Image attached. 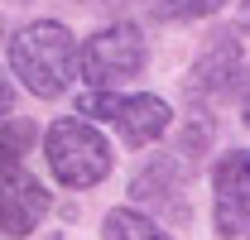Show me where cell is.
Wrapping results in <instances>:
<instances>
[{"label": "cell", "instance_id": "obj_1", "mask_svg": "<svg viewBox=\"0 0 250 240\" xmlns=\"http://www.w3.org/2000/svg\"><path fill=\"white\" fill-rule=\"evenodd\" d=\"M10 67L34 96H62L72 72H77V48L72 34L58 20H39L10 39Z\"/></svg>", "mask_w": 250, "mask_h": 240}, {"label": "cell", "instance_id": "obj_2", "mask_svg": "<svg viewBox=\"0 0 250 240\" xmlns=\"http://www.w3.org/2000/svg\"><path fill=\"white\" fill-rule=\"evenodd\" d=\"M48 168L62 187H92L111 173V144L87 120H58L48 130Z\"/></svg>", "mask_w": 250, "mask_h": 240}, {"label": "cell", "instance_id": "obj_3", "mask_svg": "<svg viewBox=\"0 0 250 240\" xmlns=\"http://www.w3.org/2000/svg\"><path fill=\"white\" fill-rule=\"evenodd\" d=\"M145 67V39L135 24H111L87 39L82 48V77L92 87H116L125 77H135Z\"/></svg>", "mask_w": 250, "mask_h": 240}, {"label": "cell", "instance_id": "obj_4", "mask_svg": "<svg viewBox=\"0 0 250 240\" xmlns=\"http://www.w3.org/2000/svg\"><path fill=\"white\" fill-rule=\"evenodd\" d=\"M87 116H106L125 135V144H154L168 130V106L159 96H106V91H87L77 101Z\"/></svg>", "mask_w": 250, "mask_h": 240}, {"label": "cell", "instance_id": "obj_5", "mask_svg": "<svg viewBox=\"0 0 250 240\" xmlns=\"http://www.w3.org/2000/svg\"><path fill=\"white\" fill-rule=\"evenodd\" d=\"M212 187H217L221 240H250V154H241V149L221 154L217 173H212Z\"/></svg>", "mask_w": 250, "mask_h": 240}, {"label": "cell", "instance_id": "obj_6", "mask_svg": "<svg viewBox=\"0 0 250 240\" xmlns=\"http://www.w3.org/2000/svg\"><path fill=\"white\" fill-rule=\"evenodd\" d=\"M48 211V192H43V182L24 173L20 163H10V173H5V236H29L34 226H39V216Z\"/></svg>", "mask_w": 250, "mask_h": 240}, {"label": "cell", "instance_id": "obj_7", "mask_svg": "<svg viewBox=\"0 0 250 240\" xmlns=\"http://www.w3.org/2000/svg\"><path fill=\"white\" fill-rule=\"evenodd\" d=\"M241 72V48H236V34H212V48L192 62V77H188V96H217L236 82Z\"/></svg>", "mask_w": 250, "mask_h": 240}, {"label": "cell", "instance_id": "obj_8", "mask_svg": "<svg viewBox=\"0 0 250 240\" xmlns=\"http://www.w3.org/2000/svg\"><path fill=\"white\" fill-rule=\"evenodd\" d=\"M173 192H178V163L173 159H154L140 178L130 182L135 202H173Z\"/></svg>", "mask_w": 250, "mask_h": 240}, {"label": "cell", "instance_id": "obj_9", "mask_svg": "<svg viewBox=\"0 0 250 240\" xmlns=\"http://www.w3.org/2000/svg\"><path fill=\"white\" fill-rule=\"evenodd\" d=\"M106 240H168V236L159 231L149 216L121 207V211H111V216H106Z\"/></svg>", "mask_w": 250, "mask_h": 240}, {"label": "cell", "instance_id": "obj_10", "mask_svg": "<svg viewBox=\"0 0 250 240\" xmlns=\"http://www.w3.org/2000/svg\"><path fill=\"white\" fill-rule=\"evenodd\" d=\"M226 0H159L154 20H202V15H217Z\"/></svg>", "mask_w": 250, "mask_h": 240}, {"label": "cell", "instance_id": "obj_11", "mask_svg": "<svg viewBox=\"0 0 250 240\" xmlns=\"http://www.w3.org/2000/svg\"><path fill=\"white\" fill-rule=\"evenodd\" d=\"M29 125H24V120L20 116H10V125H5V159H10V163H20V154H24V144H29Z\"/></svg>", "mask_w": 250, "mask_h": 240}, {"label": "cell", "instance_id": "obj_12", "mask_svg": "<svg viewBox=\"0 0 250 240\" xmlns=\"http://www.w3.org/2000/svg\"><path fill=\"white\" fill-rule=\"evenodd\" d=\"M207 140H212V125H207V120H202L197 130H188V135H183V154L192 159V163L202 159V149H207Z\"/></svg>", "mask_w": 250, "mask_h": 240}, {"label": "cell", "instance_id": "obj_13", "mask_svg": "<svg viewBox=\"0 0 250 240\" xmlns=\"http://www.w3.org/2000/svg\"><path fill=\"white\" fill-rule=\"evenodd\" d=\"M246 125H250V96H246Z\"/></svg>", "mask_w": 250, "mask_h": 240}, {"label": "cell", "instance_id": "obj_14", "mask_svg": "<svg viewBox=\"0 0 250 240\" xmlns=\"http://www.w3.org/2000/svg\"><path fill=\"white\" fill-rule=\"evenodd\" d=\"M48 240H62V236H48Z\"/></svg>", "mask_w": 250, "mask_h": 240}, {"label": "cell", "instance_id": "obj_15", "mask_svg": "<svg viewBox=\"0 0 250 240\" xmlns=\"http://www.w3.org/2000/svg\"><path fill=\"white\" fill-rule=\"evenodd\" d=\"M246 10H250V0H246Z\"/></svg>", "mask_w": 250, "mask_h": 240}]
</instances>
